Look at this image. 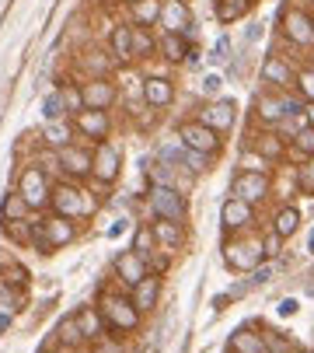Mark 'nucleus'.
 I'll list each match as a JSON object with an SVG mask.
<instances>
[{
  "label": "nucleus",
  "mask_w": 314,
  "mask_h": 353,
  "mask_svg": "<svg viewBox=\"0 0 314 353\" xmlns=\"http://www.w3.org/2000/svg\"><path fill=\"white\" fill-rule=\"evenodd\" d=\"M98 312L105 319V325L116 329V332H133L140 325V312L129 297H119V294H101L98 297Z\"/></svg>",
  "instance_id": "obj_1"
},
{
  "label": "nucleus",
  "mask_w": 314,
  "mask_h": 353,
  "mask_svg": "<svg viewBox=\"0 0 314 353\" xmlns=\"http://www.w3.org/2000/svg\"><path fill=\"white\" fill-rule=\"evenodd\" d=\"M77 325H81V332H84V339H87V343L105 339V329H109L98 308H81V312H77Z\"/></svg>",
  "instance_id": "obj_23"
},
{
  "label": "nucleus",
  "mask_w": 314,
  "mask_h": 353,
  "mask_svg": "<svg viewBox=\"0 0 314 353\" xmlns=\"http://www.w3.org/2000/svg\"><path fill=\"white\" fill-rule=\"evenodd\" d=\"M269 353H276V350H269Z\"/></svg>",
  "instance_id": "obj_50"
},
{
  "label": "nucleus",
  "mask_w": 314,
  "mask_h": 353,
  "mask_svg": "<svg viewBox=\"0 0 314 353\" xmlns=\"http://www.w3.org/2000/svg\"><path fill=\"white\" fill-rule=\"evenodd\" d=\"M42 112H45V123H52V119H67V98H63V88H56L45 102H42Z\"/></svg>",
  "instance_id": "obj_30"
},
{
  "label": "nucleus",
  "mask_w": 314,
  "mask_h": 353,
  "mask_svg": "<svg viewBox=\"0 0 314 353\" xmlns=\"http://www.w3.org/2000/svg\"><path fill=\"white\" fill-rule=\"evenodd\" d=\"M297 88H300V94L307 98V102H314V70H300L297 74Z\"/></svg>",
  "instance_id": "obj_40"
},
{
  "label": "nucleus",
  "mask_w": 314,
  "mask_h": 353,
  "mask_svg": "<svg viewBox=\"0 0 314 353\" xmlns=\"http://www.w3.org/2000/svg\"><path fill=\"white\" fill-rule=\"evenodd\" d=\"M262 81L283 88V84L293 81V70H290V63L283 57H266V63H262Z\"/></svg>",
  "instance_id": "obj_24"
},
{
  "label": "nucleus",
  "mask_w": 314,
  "mask_h": 353,
  "mask_svg": "<svg viewBox=\"0 0 314 353\" xmlns=\"http://www.w3.org/2000/svg\"><path fill=\"white\" fill-rule=\"evenodd\" d=\"M150 210L157 214V221H185V196L175 185H150Z\"/></svg>",
  "instance_id": "obj_3"
},
{
  "label": "nucleus",
  "mask_w": 314,
  "mask_h": 353,
  "mask_svg": "<svg viewBox=\"0 0 314 353\" xmlns=\"http://www.w3.org/2000/svg\"><path fill=\"white\" fill-rule=\"evenodd\" d=\"M56 158H60V168H63L67 175H74V179H84V175H91V161H94V154H91L87 147H81V143H70V147L56 150Z\"/></svg>",
  "instance_id": "obj_11"
},
{
  "label": "nucleus",
  "mask_w": 314,
  "mask_h": 353,
  "mask_svg": "<svg viewBox=\"0 0 314 353\" xmlns=\"http://www.w3.org/2000/svg\"><path fill=\"white\" fill-rule=\"evenodd\" d=\"M280 248H283V238H280L276 231H269V234H266V241H262V252H266V256L273 259V256H280Z\"/></svg>",
  "instance_id": "obj_42"
},
{
  "label": "nucleus",
  "mask_w": 314,
  "mask_h": 353,
  "mask_svg": "<svg viewBox=\"0 0 314 353\" xmlns=\"http://www.w3.org/2000/svg\"><path fill=\"white\" fill-rule=\"evenodd\" d=\"M154 49H157V42H154L143 28H133V60H147Z\"/></svg>",
  "instance_id": "obj_34"
},
{
  "label": "nucleus",
  "mask_w": 314,
  "mask_h": 353,
  "mask_svg": "<svg viewBox=\"0 0 314 353\" xmlns=\"http://www.w3.org/2000/svg\"><path fill=\"white\" fill-rule=\"evenodd\" d=\"M154 238L161 245H168V248H175V245H182V228L175 221H157L154 224Z\"/></svg>",
  "instance_id": "obj_31"
},
{
  "label": "nucleus",
  "mask_w": 314,
  "mask_h": 353,
  "mask_svg": "<svg viewBox=\"0 0 314 353\" xmlns=\"http://www.w3.org/2000/svg\"><path fill=\"white\" fill-rule=\"evenodd\" d=\"M178 140H182L189 150H199V154H206V158L220 150V133L209 130V126H202L199 119H196V123H182V126H178Z\"/></svg>",
  "instance_id": "obj_7"
},
{
  "label": "nucleus",
  "mask_w": 314,
  "mask_h": 353,
  "mask_svg": "<svg viewBox=\"0 0 314 353\" xmlns=\"http://www.w3.org/2000/svg\"><path fill=\"white\" fill-rule=\"evenodd\" d=\"M255 150L262 158H280L283 154V143H280V137H258L255 140Z\"/></svg>",
  "instance_id": "obj_36"
},
{
  "label": "nucleus",
  "mask_w": 314,
  "mask_h": 353,
  "mask_svg": "<svg viewBox=\"0 0 314 353\" xmlns=\"http://www.w3.org/2000/svg\"><path fill=\"white\" fill-rule=\"evenodd\" d=\"M297 143V150H304L307 158H314V126H307V130H300V137L293 140Z\"/></svg>",
  "instance_id": "obj_41"
},
{
  "label": "nucleus",
  "mask_w": 314,
  "mask_h": 353,
  "mask_svg": "<svg viewBox=\"0 0 314 353\" xmlns=\"http://www.w3.org/2000/svg\"><path fill=\"white\" fill-rule=\"evenodd\" d=\"M157 297H161V276H147V280H140L136 287H133V305H136V312H150V308H157Z\"/></svg>",
  "instance_id": "obj_19"
},
{
  "label": "nucleus",
  "mask_w": 314,
  "mask_h": 353,
  "mask_svg": "<svg viewBox=\"0 0 314 353\" xmlns=\"http://www.w3.org/2000/svg\"><path fill=\"white\" fill-rule=\"evenodd\" d=\"M165 4L161 0H129V18L136 28H150L154 21H161Z\"/></svg>",
  "instance_id": "obj_20"
},
{
  "label": "nucleus",
  "mask_w": 314,
  "mask_h": 353,
  "mask_svg": "<svg viewBox=\"0 0 314 353\" xmlns=\"http://www.w3.org/2000/svg\"><path fill=\"white\" fill-rule=\"evenodd\" d=\"M307 353H311V350H307Z\"/></svg>",
  "instance_id": "obj_51"
},
{
  "label": "nucleus",
  "mask_w": 314,
  "mask_h": 353,
  "mask_svg": "<svg viewBox=\"0 0 314 353\" xmlns=\"http://www.w3.org/2000/svg\"><path fill=\"white\" fill-rule=\"evenodd\" d=\"M231 350L234 353H269V343L262 339L258 332H251V329H238L231 336Z\"/></svg>",
  "instance_id": "obj_25"
},
{
  "label": "nucleus",
  "mask_w": 314,
  "mask_h": 353,
  "mask_svg": "<svg viewBox=\"0 0 314 353\" xmlns=\"http://www.w3.org/2000/svg\"><path fill=\"white\" fill-rule=\"evenodd\" d=\"M42 140H45V147L63 150V147H70V143H74V126H70L67 119H52V123H45V126H42Z\"/></svg>",
  "instance_id": "obj_21"
},
{
  "label": "nucleus",
  "mask_w": 314,
  "mask_h": 353,
  "mask_svg": "<svg viewBox=\"0 0 314 353\" xmlns=\"http://www.w3.org/2000/svg\"><path fill=\"white\" fill-rule=\"evenodd\" d=\"M231 196H234V199H244V203H258V199H266V196H269V179H266V172H241V175H234Z\"/></svg>",
  "instance_id": "obj_8"
},
{
  "label": "nucleus",
  "mask_w": 314,
  "mask_h": 353,
  "mask_svg": "<svg viewBox=\"0 0 314 353\" xmlns=\"http://www.w3.org/2000/svg\"><path fill=\"white\" fill-rule=\"evenodd\" d=\"M297 182H300V192L314 196V158H311V161H304V165L297 168Z\"/></svg>",
  "instance_id": "obj_37"
},
{
  "label": "nucleus",
  "mask_w": 314,
  "mask_h": 353,
  "mask_svg": "<svg viewBox=\"0 0 314 353\" xmlns=\"http://www.w3.org/2000/svg\"><path fill=\"white\" fill-rule=\"evenodd\" d=\"M8 329H11V315L0 312V332H8Z\"/></svg>",
  "instance_id": "obj_48"
},
{
  "label": "nucleus",
  "mask_w": 314,
  "mask_h": 353,
  "mask_svg": "<svg viewBox=\"0 0 314 353\" xmlns=\"http://www.w3.org/2000/svg\"><path fill=\"white\" fill-rule=\"evenodd\" d=\"M304 119L307 126H314V102H304Z\"/></svg>",
  "instance_id": "obj_46"
},
{
  "label": "nucleus",
  "mask_w": 314,
  "mask_h": 353,
  "mask_svg": "<svg viewBox=\"0 0 314 353\" xmlns=\"http://www.w3.org/2000/svg\"><path fill=\"white\" fill-rule=\"evenodd\" d=\"M74 238H77V228H74V221H67V217H49V221L35 224V241H39L42 252H52V248H60V245H70Z\"/></svg>",
  "instance_id": "obj_5"
},
{
  "label": "nucleus",
  "mask_w": 314,
  "mask_h": 353,
  "mask_svg": "<svg viewBox=\"0 0 314 353\" xmlns=\"http://www.w3.org/2000/svg\"><path fill=\"white\" fill-rule=\"evenodd\" d=\"M307 248H311V252H314V234H311V241H307Z\"/></svg>",
  "instance_id": "obj_49"
},
{
  "label": "nucleus",
  "mask_w": 314,
  "mask_h": 353,
  "mask_svg": "<svg viewBox=\"0 0 314 353\" xmlns=\"http://www.w3.org/2000/svg\"><path fill=\"white\" fill-rule=\"evenodd\" d=\"M77 133H84V137H91V140H109V130H112V123H109V116L105 112H94V109H84L81 116H77Z\"/></svg>",
  "instance_id": "obj_17"
},
{
  "label": "nucleus",
  "mask_w": 314,
  "mask_h": 353,
  "mask_svg": "<svg viewBox=\"0 0 314 353\" xmlns=\"http://www.w3.org/2000/svg\"><path fill=\"white\" fill-rule=\"evenodd\" d=\"M251 8V0H217V18L220 25H234L238 18H244Z\"/></svg>",
  "instance_id": "obj_27"
},
{
  "label": "nucleus",
  "mask_w": 314,
  "mask_h": 353,
  "mask_svg": "<svg viewBox=\"0 0 314 353\" xmlns=\"http://www.w3.org/2000/svg\"><path fill=\"white\" fill-rule=\"evenodd\" d=\"M297 228H300V214H297V207H283V210L273 217V231H276L280 238H290Z\"/></svg>",
  "instance_id": "obj_28"
},
{
  "label": "nucleus",
  "mask_w": 314,
  "mask_h": 353,
  "mask_svg": "<svg viewBox=\"0 0 314 353\" xmlns=\"http://www.w3.org/2000/svg\"><path fill=\"white\" fill-rule=\"evenodd\" d=\"M56 339H60L63 346H81V343H87L84 332H81V325H77V315H67V319L56 325Z\"/></svg>",
  "instance_id": "obj_29"
},
{
  "label": "nucleus",
  "mask_w": 314,
  "mask_h": 353,
  "mask_svg": "<svg viewBox=\"0 0 314 353\" xmlns=\"http://www.w3.org/2000/svg\"><path fill=\"white\" fill-rule=\"evenodd\" d=\"M52 210H56V217H67V221H77V217H87L94 210V203L74 185H52Z\"/></svg>",
  "instance_id": "obj_4"
},
{
  "label": "nucleus",
  "mask_w": 314,
  "mask_h": 353,
  "mask_svg": "<svg viewBox=\"0 0 314 353\" xmlns=\"http://www.w3.org/2000/svg\"><path fill=\"white\" fill-rule=\"evenodd\" d=\"M283 32L297 46H314V18L304 14V11H297V8L283 11Z\"/></svg>",
  "instance_id": "obj_12"
},
{
  "label": "nucleus",
  "mask_w": 314,
  "mask_h": 353,
  "mask_svg": "<svg viewBox=\"0 0 314 353\" xmlns=\"http://www.w3.org/2000/svg\"><path fill=\"white\" fill-rule=\"evenodd\" d=\"M157 49H161L165 60H171V63H182L189 57V42L182 35H171V32H165V39L157 42Z\"/></svg>",
  "instance_id": "obj_26"
},
{
  "label": "nucleus",
  "mask_w": 314,
  "mask_h": 353,
  "mask_svg": "<svg viewBox=\"0 0 314 353\" xmlns=\"http://www.w3.org/2000/svg\"><path fill=\"white\" fill-rule=\"evenodd\" d=\"M63 98H67V109H70L74 116L84 112V94H81L77 88H67V84H63Z\"/></svg>",
  "instance_id": "obj_39"
},
{
  "label": "nucleus",
  "mask_w": 314,
  "mask_h": 353,
  "mask_svg": "<svg viewBox=\"0 0 314 353\" xmlns=\"http://www.w3.org/2000/svg\"><path fill=\"white\" fill-rule=\"evenodd\" d=\"M234 102H227V98H220V102H209L202 112H199V123L202 126H209V130H217V133H224V130H231L234 126Z\"/></svg>",
  "instance_id": "obj_13"
},
{
  "label": "nucleus",
  "mask_w": 314,
  "mask_h": 353,
  "mask_svg": "<svg viewBox=\"0 0 314 353\" xmlns=\"http://www.w3.org/2000/svg\"><path fill=\"white\" fill-rule=\"evenodd\" d=\"M227 53H231V39L224 35V39L217 42V49H213V60H227Z\"/></svg>",
  "instance_id": "obj_44"
},
{
  "label": "nucleus",
  "mask_w": 314,
  "mask_h": 353,
  "mask_svg": "<svg viewBox=\"0 0 314 353\" xmlns=\"http://www.w3.org/2000/svg\"><path fill=\"white\" fill-rule=\"evenodd\" d=\"M182 168H189V172H206V168H209V158H206V154H199V150H189V147H185V154H182Z\"/></svg>",
  "instance_id": "obj_38"
},
{
  "label": "nucleus",
  "mask_w": 314,
  "mask_h": 353,
  "mask_svg": "<svg viewBox=\"0 0 314 353\" xmlns=\"http://www.w3.org/2000/svg\"><path fill=\"white\" fill-rule=\"evenodd\" d=\"M116 273H119V280L123 283H129V287H136L140 280H147L150 273H147V259L143 256H136V252L129 248V252H123V256L116 259Z\"/></svg>",
  "instance_id": "obj_16"
},
{
  "label": "nucleus",
  "mask_w": 314,
  "mask_h": 353,
  "mask_svg": "<svg viewBox=\"0 0 314 353\" xmlns=\"http://www.w3.org/2000/svg\"><path fill=\"white\" fill-rule=\"evenodd\" d=\"M18 196L25 199L32 210H42L45 203H52V185H49L45 168L28 165V168L21 172V179H18Z\"/></svg>",
  "instance_id": "obj_2"
},
{
  "label": "nucleus",
  "mask_w": 314,
  "mask_h": 353,
  "mask_svg": "<svg viewBox=\"0 0 314 353\" xmlns=\"http://www.w3.org/2000/svg\"><path fill=\"white\" fill-rule=\"evenodd\" d=\"M91 353H123V346H119V339H109V336H105V339L94 343Z\"/></svg>",
  "instance_id": "obj_43"
},
{
  "label": "nucleus",
  "mask_w": 314,
  "mask_h": 353,
  "mask_svg": "<svg viewBox=\"0 0 314 353\" xmlns=\"http://www.w3.org/2000/svg\"><path fill=\"white\" fill-rule=\"evenodd\" d=\"M81 94H84V109H94V112H105L116 105V84L109 77H91L81 84Z\"/></svg>",
  "instance_id": "obj_9"
},
{
  "label": "nucleus",
  "mask_w": 314,
  "mask_h": 353,
  "mask_svg": "<svg viewBox=\"0 0 314 353\" xmlns=\"http://www.w3.org/2000/svg\"><path fill=\"white\" fill-rule=\"evenodd\" d=\"M116 60H105V53H87L84 57V67L91 70V77H109V67Z\"/></svg>",
  "instance_id": "obj_35"
},
{
  "label": "nucleus",
  "mask_w": 314,
  "mask_h": 353,
  "mask_svg": "<svg viewBox=\"0 0 314 353\" xmlns=\"http://www.w3.org/2000/svg\"><path fill=\"white\" fill-rule=\"evenodd\" d=\"M28 203L18 196V192H8V199H4V221H25L28 217Z\"/></svg>",
  "instance_id": "obj_33"
},
{
  "label": "nucleus",
  "mask_w": 314,
  "mask_h": 353,
  "mask_svg": "<svg viewBox=\"0 0 314 353\" xmlns=\"http://www.w3.org/2000/svg\"><path fill=\"white\" fill-rule=\"evenodd\" d=\"M224 259L231 270H255L262 259H266V252H262V245L255 241H231L224 248Z\"/></svg>",
  "instance_id": "obj_10"
},
{
  "label": "nucleus",
  "mask_w": 314,
  "mask_h": 353,
  "mask_svg": "<svg viewBox=\"0 0 314 353\" xmlns=\"http://www.w3.org/2000/svg\"><path fill=\"white\" fill-rule=\"evenodd\" d=\"M297 312V301H283V305H280V315H293Z\"/></svg>",
  "instance_id": "obj_47"
},
{
  "label": "nucleus",
  "mask_w": 314,
  "mask_h": 353,
  "mask_svg": "<svg viewBox=\"0 0 314 353\" xmlns=\"http://www.w3.org/2000/svg\"><path fill=\"white\" fill-rule=\"evenodd\" d=\"M154 245H157V238H154V228H136V231H133V252H136V256L150 259Z\"/></svg>",
  "instance_id": "obj_32"
},
{
  "label": "nucleus",
  "mask_w": 314,
  "mask_h": 353,
  "mask_svg": "<svg viewBox=\"0 0 314 353\" xmlns=\"http://www.w3.org/2000/svg\"><path fill=\"white\" fill-rule=\"evenodd\" d=\"M109 46H112V53H109V57H112L116 63H129V60H133V28H129V25L112 28Z\"/></svg>",
  "instance_id": "obj_22"
},
{
  "label": "nucleus",
  "mask_w": 314,
  "mask_h": 353,
  "mask_svg": "<svg viewBox=\"0 0 314 353\" xmlns=\"http://www.w3.org/2000/svg\"><path fill=\"white\" fill-rule=\"evenodd\" d=\"M140 91H143V102L154 105V109H165V105L175 102V84L168 77H147Z\"/></svg>",
  "instance_id": "obj_14"
},
{
  "label": "nucleus",
  "mask_w": 314,
  "mask_h": 353,
  "mask_svg": "<svg viewBox=\"0 0 314 353\" xmlns=\"http://www.w3.org/2000/svg\"><path fill=\"white\" fill-rule=\"evenodd\" d=\"M220 84H224L220 77H206V81H202V91H206V94H217V91H220Z\"/></svg>",
  "instance_id": "obj_45"
},
{
  "label": "nucleus",
  "mask_w": 314,
  "mask_h": 353,
  "mask_svg": "<svg viewBox=\"0 0 314 353\" xmlns=\"http://www.w3.org/2000/svg\"><path fill=\"white\" fill-rule=\"evenodd\" d=\"M119 165H123V150L112 143V140H101L94 147V161H91V175L101 182V185H109L119 179Z\"/></svg>",
  "instance_id": "obj_6"
},
{
  "label": "nucleus",
  "mask_w": 314,
  "mask_h": 353,
  "mask_svg": "<svg viewBox=\"0 0 314 353\" xmlns=\"http://www.w3.org/2000/svg\"><path fill=\"white\" fill-rule=\"evenodd\" d=\"M220 221H224V228L227 231H241V228H248L251 221H255V214H251V203H244V199H227V203L220 207Z\"/></svg>",
  "instance_id": "obj_18"
},
{
  "label": "nucleus",
  "mask_w": 314,
  "mask_h": 353,
  "mask_svg": "<svg viewBox=\"0 0 314 353\" xmlns=\"http://www.w3.org/2000/svg\"><path fill=\"white\" fill-rule=\"evenodd\" d=\"M161 21L171 35H185L192 28V11L185 8V0H165V11H161Z\"/></svg>",
  "instance_id": "obj_15"
}]
</instances>
